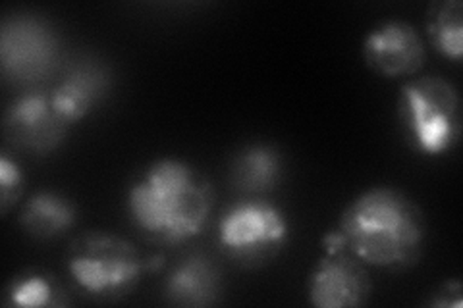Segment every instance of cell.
<instances>
[{"label":"cell","mask_w":463,"mask_h":308,"mask_svg":"<svg viewBox=\"0 0 463 308\" xmlns=\"http://www.w3.org/2000/svg\"><path fill=\"white\" fill-rule=\"evenodd\" d=\"M307 295L317 308L361 306L371 297L369 274L344 251L326 255L309 275Z\"/></svg>","instance_id":"cell-8"},{"label":"cell","mask_w":463,"mask_h":308,"mask_svg":"<svg viewBox=\"0 0 463 308\" xmlns=\"http://www.w3.org/2000/svg\"><path fill=\"white\" fill-rule=\"evenodd\" d=\"M323 247H325L326 255H336V253L345 251V241H344V236L340 233V229L328 231L323 238Z\"/></svg>","instance_id":"cell-17"},{"label":"cell","mask_w":463,"mask_h":308,"mask_svg":"<svg viewBox=\"0 0 463 308\" xmlns=\"http://www.w3.org/2000/svg\"><path fill=\"white\" fill-rule=\"evenodd\" d=\"M126 209L145 238L180 245L205 229L213 210V189L184 160L161 158L132 183Z\"/></svg>","instance_id":"cell-1"},{"label":"cell","mask_w":463,"mask_h":308,"mask_svg":"<svg viewBox=\"0 0 463 308\" xmlns=\"http://www.w3.org/2000/svg\"><path fill=\"white\" fill-rule=\"evenodd\" d=\"M70 124L52 105L51 95L25 93L5 114L8 139L24 151L47 154L62 145Z\"/></svg>","instance_id":"cell-7"},{"label":"cell","mask_w":463,"mask_h":308,"mask_svg":"<svg viewBox=\"0 0 463 308\" xmlns=\"http://www.w3.org/2000/svg\"><path fill=\"white\" fill-rule=\"evenodd\" d=\"M149 262L124 238L85 233L70 248L68 272L76 287L91 297H120L132 289Z\"/></svg>","instance_id":"cell-4"},{"label":"cell","mask_w":463,"mask_h":308,"mask_svg":"<svg viewBox=\"0 0 463 308\" xmlns=\"http://www.w3.org/2000/svg\"><path fill=\"white\" fill-rule=\"evenodd\" d=\"M427 32L434 49L459 62L463 52V6L459 0H444L430 6Z\"/></svg>","instance_id":"cell-14"},{"label":"cell","mask_w":463,"mask_h":308,"mask_svg":"<svg viewBox=\"0 0 463 308\" xmlns=\"http://www.w3.org/2000/svg\"><path fill=\"white\" fill-rule=\"evenodd\" d=\"M24 191V173L16 160H12L8 154L0 156V207L3 214L10 210Z\"/></svg>","instance_id":"cell-16"},{"label":"cell","mask_w":463,"mask_h":308,"mask_svg":"<svg viewBox=\"0 0 463 308\" xmlns=\"http://www.w3.org/2000/svg\"><path fill=\"white\" fill-rule=\"evenodd\" d=\"M8 297L12 304L25 308L64 304V293L56 285L52 277L35 272L16 277L10 285Z\"/></svg>","instance_id":"cell-15"},{"label":"cell","mask_w":463,"mask_h":308,"mask_svg":"<svg viewBox=\"0 0 463 308\" xmlns=\"http://www.w3.org/2000/svg\"><path fill=\"white\" fill-rule=\"evenodd\" d=\"M345 248L376 268L413 266L425 243V218L394 187H373L355 197L340 218Z\"/></svg>","instance_id":"cell-2"},{"label":"cell","mask_w":463,"mask_h":308,"mask_svg":"<svg viewBox=\"0 0 463 308\" xmlns=\"http://www.w3.org/2000/svg\"><path fill=\"white\" fill-rule=\"evenodd\" d=\"M284 173L282 154L270 145L253 143L232 158V183L245 193H269L277 189Z\"/></svg>","instance_id":"cell-12"},{"label":"cell","mask_w":463,"mask_h":308,"mask_svg":"<svg viewBox=\"0 0 463 308\" xmlns=\"http://www.w3.org/2000/svg\"><path fill=\"white\" fill-rule=\"evenodd\" d=\"M222 293V277L205 255H190L174 266L165 282V297L174 306H213Z\"/></svg>","instance_id":"cell-11"},{"label":"cell","mask_w":463,"mask_h":308,"mask_svg":"<svg viewBox=\"0 0 463 308\" xmlns=\"http://www.w3.org/2000/svg\"><path fill=\"white\" fill-rule=\"evenodd\" d=\"M289 236L286 214L267 201H241L219 219V245L236 262L253 266L280 253Z\"/></svg>","instance_id":"cell-5"},{"label":"cell","mask_w":463,"mask_h":308,"mask_svg":"<svg viewBox=\"0 0 463 308\" xmlns=\"http://www.w3.org/2000/svg\"><path fill=\"white\" fill-rule=\"evenodd\" d=\"M402 131L417 153H450L461 135V108L456 87L437 76L405 83L398 97Z\"/></svg>","instance_id":"cell-3"},{"label":"cell","mask_w":463,"mask_h":308,"mask_svg":"<svg viewBox=\"0 0 463 308\" xmlns=\"http://www.w3.org/2000/svg\"><path fill=\"white\" fill-rule=\"evenodd\" d=\"M76 222V207L54 191H39L29 199L20 214V224L35 239H52Z\"/></svg>","instance_id":"cell-13"},{"label":"cell","mask_w":463,"mask_h":308,"mask_svg":"<svg viewBox=\"0 0 463 308\" xmlns=\"http://www.w3.org/2000/svg\"><path fill=\"white\" fill-rule=\"evenodd\" d=\"M110 78L107 70L95 62H80L71 66L64 79L51 93L58 114L71 126L90 116L109 93Z\"/></svg>","instance_id":"cell-10"},{"label":"cell","mask_w":463,"mask_h":308,"mask_svg":"<svg viewBox=\"0 0 463 308\" xmlns=\"http://www.w3.org/2000/svg\"><path fill=\"white\" fill-rule=\"evenodd\" d=\"M56 58V37L43 20L16 16L3 23L0 64L8 79L20 83L39 81L52 71Z\"/></svg>","instance_id":"cell-6"},{"label":"cell","mask_w":463,"mask_h":308,"mask_svg":"<svg viewBox=\"0 0 463 308\" xmlns=\"http://www.w3.org/2000/svg\"><path fill=\"white\" fill-rule=\"evenodd\" d=\"M364 56L371 70L384 78L413 76L425 64V47L413 25L390 20L376 25L364 42Z\"/></svg>","instance_id":"cell-9"}]
</instances>
